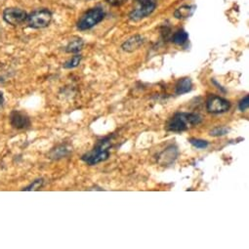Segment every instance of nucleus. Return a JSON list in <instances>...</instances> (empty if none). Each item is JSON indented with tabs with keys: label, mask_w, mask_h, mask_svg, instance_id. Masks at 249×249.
Listing matches in <instances>:
<instances>
[{
	"label": "nucleus",
	"mask_w": 249,
	"mask_h": 249,
	"mask_svg": "<svg viewBox=\"0 0 249 249\" xmlns=\"http://www.w3.org/2000/svg\"><path fill=\"white\" fill-rule=\"evenodd\" d=\"M125 1H127V0H108V2L114 6L122 5L123 3H125Z\"/></svg>",
	"instance_id": "obj_20"
},
{
	"label": "nucleus",
	"mask_w": 249,
	"mask_h": 249,
	"mask_svg": "<svg viewBox=\"0 0 249 249\" xmlns=\"http://www.w3.org/2000/svg\"><path fill=\"white\" fill-rule=\"evenodd\" d=\"M43 183H44L43 179H37V180L33 181L29 187L23 189V190H37L43 186Z\"/></svg>",
	"instance_id": "obj_18"
},
{
	"label": "nucleus",
	"mask_w": 249,
	"mask_h": 249,
	"mask_svg": "<svg viewBox=\"0 0 249 249\" xmlns=\"http://www.w3.org/2000/svg\"><path fill=\"white\" fill-rule=\"evenodd\" d=\"M84 42L80 38H76L72 40L66 47V52L68 53H78L80 50L83 48Z\"/></svg>",
	"instance_id": "obj_13"
},
{
	"label": "nucleus",
	"mask_w": 249,
	"mask_h": 249,
	"mask_svg": "<svg viewBox=\"0 0 249 249\" xmlns=\"http://www.w3.org/2000/svg\"><path fill=\"white\" fill-rule=\"evenodd\" d=\"M231 109V103L228 100L217 96L211 95L208 97L206 101V110L211 114H223L228 112Z\"/></svg>",
	"instance_id": "obj_6"
},
{
	"label": "nucleus",
	"mask_w": 249,
	"mask_h": 249,
	"mask_svg": "<svg viewBox=\"0 0 249 249\" xmlns=\"http://www.w3.org/2000/svg\"><path fill=\"white\" fill-rule=\"evenodd\" d=\"M105 17L103 9L96 7L88 10L77 22V29L79 30H87L95 27L100 22H102Z\"/></svg>",
	"instance_id": "obj_3"
},
{
	"label": "nucleus",
	"mask_w": 249,
	"mask_h": 249,
	"mask_svg": "<svg viewBox=\"0 0 249 249\" xmlns=\"http://www.w3.org/2000/svg\"><path fill=\"white\" fill-rule=\"evenodd\" d=\"M203 122L202 117L193 113H178L174 115L166 123L165 129L169 132L181 133L191 126H196Z\"/></svg>",
	"instance_id": "obj_1"
},
{
	"label": "nucleus",
	"mask_w": 249,
	"mask_h": 249,
	"mask_svg": "<svg viewBox=\"0 0 249 249\" xmlns=\"http://www.w3.org/2000/svg\"><path fill=\"white\" fill-rule=\"evenodd\" d=\"M192 89V82L190 77H184L180 79L175 88V92L177 95H184L190 92Z\"/></svg>",
	"instance_id": "obj_10"
},
{
	"label": "nucleus",
	"mask_w": 249,
	"mask_h": 249,
	"mask_svg": "<svg viewBox=\"0 0 249 249\" xmlns=\"http://www.w3.org/2000/svg\"><path fill=\"white\" fill-rule=\"evenodd\" d=\"M10 122L11 125L17 129H25L30 125L29 117L26 114L19 111L12 112L10 116Z\"/></svg>",
	"instance_id": "obj_8"
},
{
	"label": "nucleus",
	"mask_w": 249,
	"mask_h": 249,
	"mask_svg": "<svg viewBox=\"0 0 249 249\" xmlns=\"http://www.w3.org/2000/svg\"><path fill=\"white\" fill-rule=\"evenodd\" d=\"M112 146L111 137L99 140L91 152L82 156L81 160L88 165H96L110 158V148Z\"/></svg>",
	"instance_id": "obj_2"
},
{
	"label": "nucleus",
	"mask_w": 249,
	"mask_h": 249,
	"mask_svg": "<svg viewBox=\"0 0 249 249\" xmlns=\"http://www.w3.org/2000/svg\"><path fill=\"white\" fill-rule=\"evenodd\" d=\"M4 21L12 26H19L28 20V14L19 8H7L3 12Z\"/></svg>",
	"instance_id": "obj_7"
},
{
	"label": "nucleus",
	"mask_w": 249,
	"mask_h": 249,
	"mask_svg": "<svg viewBox=\"0 0 249 249\" xmlns=\"http://www.w3.org/2000/svg\"><path fill=\"white\" fill-rule=\"evenodd\" d=\"M249 107V95H246L244 98L240 100L238 104V109L240 112H245Z\"/></svg>",
	"instance_id": "obj_19"
},
{
	"label": "nucleus",
	"mask_w": 249,
	"mask_h": 249,
	"mask_svg": "<svg viewBox=\"0 0 249 249\" xmlns=\"http://www.w3.org/2000/svg\"><path fill=\"white\" fill-rule=\"evenodd\" d=\"M52 20V14L47 9H40L28 16V23L30 28L43 29L49 26Z\"/></svg>",
	"instance_id": "obj_5"
},
{
	"label": "nucleus",
	"mask_w": 249,
	"mask_h": 249,
	"mask_svg": "<svg viewBox=\"0 0 249 249\" xmlns=\"http://www.w3.org/2000/svg\"><path fill=\"white\" fill-rule=\"evenodd\" d=\"M189 142L196 148H206L209 145V143L205 140L203 139H195V138H190Z\"/></svg>",
	"instance_id": "obj_17"
},
{
	"label": "nucleus",
	"mask_w": 249,
	"mask_h": 249,
	"mask_svg": "<svg viewBox=\"0 0 249 249\" xmlns=\"http://www.w3.org/2000/svg\"><path fill=\"white\" fill-rule=\"evenodd\" d=\"M81 59H82L81 55H75L72 59H70L69 61H67L65 63L64 68L65 69H74V68H76L80 64Z\"/></svg>",
	"instance_id": "obj_15"
},
{
	"label": "nucleus",
	"mask_w": 249,
	"mask_h": 249,
	"mask_svg": "<svg viewBox=\"0 0 249 249\" xmlns=\"http://www.w3.org/2000/svg\"><path fill=\"white\" fill-rule=\"evenodd\" d=\"M144 43V37L142 35H134L130 38H128L122 45L121 48L123 51L128 52V53H132L134 51H136L137 49H139Z\"/></svg>",
	"instance_id": "obj_9"
},
{
	"label": "nucleus",
	"mask_w": 249,
	"mask_h": 249,
	"mask_svg": "<svg viewBox=\"0 0 249 249\" xmlns=\"http://www.w3.org/2000/svg\"><path fill=\"white\" fill-rule=\"evenodd\" d=\"M178 152H177V148L173 146H169L168 148H166L165 151L161 155L160 157V161H164L161 163L162 164H167V163H171L172 161H174V160L177 158Z\"/></svg>",
	"instance_id": "obj_11"
},
{
	"label": "nucleus",
	"mask_w": 249,
	"mask_h": 249,
	"mask_svg": "<svg viewBox=\"0 0 249 249\" xmlns=\"http://www.w3.org/2000/svg\"><path fill=\"white\" fill-rule=\"evenodd\" d=\"M139 6L129 14V19L133 22H139L151 15L156 7L155 0H138Z\"/></svg>",
	"instance_id": "obj_4"
},
{
	"label": "nucleus",
	"mask_w": 249,
	"mask_h": 249,
	"mask_svg": "<svg viewBox=\"0 0 249 249\" xmlns=\"http://www.w3.org/2000/svg\"><path fill=\"white\" fill-rule=\"evenodd\" d=\"M194 10H195V6L193 5H184L175 10L174 16L177 19H182V20L187 19L193 14Z\"/></svg>",
	"instance_id": "obj_12"
},
{
	"label": "nucleus",
	"mask_w": 249,
	"mask_h": 249,
	"mask_svg": "<svg viewBox=\"0 0 249 249\" xmlns=\"http://www.w3.org/2000/svg\"><path fill=\"white\" fill-rule=\"evenodd\" d=\"M3 103H4L3 94H2V92H0V110L2 109V107H3Z\"/></svg>",
	"instance_id": "obj_21"
},
{
	"label": "nucleus",
	"mask_w": 249,
	"mask_h": 249,
	"mask_svg": "<svg viewBox=\"0 0 249 249\" xmlns=\"http://www.w3.org/2000/svg\"><path fill=\"white\" fill-rule=\"evenodd\" d=\"M189 35L184 29L177 30L172 36V42L177 45H183L188 41Z\"/></svg>",
	"instance_id": "obj_14"
},
{
	"label": "nucleus",
	"mask_w": 249,
	"mask_h": 249,
	"mask_svg": "<svg viewBox=\"0 0 249 249\" xmlns=\"http://www.w3.org/2000/svg\"><path fill=\"white\" fill-rule=\"evenodd\" d=\"M230 131V128L226 127V126H217L215 128H213L212 130H210L209 135L213 136V137H220V136H224L226 134H228Z\"/></svg>",
	"instance_id": "obj_16"
}]
</instances>
